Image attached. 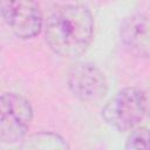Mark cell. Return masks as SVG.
Segmentation results:
<instances>
[{"mask_svg": "<svg viewBox=\"0 0 150 150\" xmlns=\"http://www.w3.org/2000/svg\"><path fill=\"white\" fill-rule=\"evenodd\" d=\"M94 34V19L83 5H64L47 19L45 35L49 48L64 57H76L89 47Z\"/></svg>", "mask_w": 150, "mask_h": 150, "instance_id": "obj_1", "label": "cell"}, {"mask_svg": "<svg viewBox=\"0 0 150 150\" xmlns=\"http://www.w3.org/2000/svg\"><path fill=\"white\" fill-rule=\"evenodd\" d=\"M127 149H150V129L138 128L132 129L130 135L128 136Z\"/></svg>", "mask_w": 150, "mask_h": 150, "instance_id": "obj_8", "label": "cell"}, {"mask_svg": "<svg viewBox=\"0 0 150 150\" xmlns=\"http://www.w3.org/2000/svg\"><path fill=\"white\" fill-rule=\"evenodd\" d=\"M33 109L27 98L18 93H4L0 98V141H21L29 129Z\"/></svg>", "mask_w": 150, "mask_h": 150, "instance_id": "obj_3", "label": "cell"}, {"mask_svg": "<svg viewBox=\"0 0 150 150\" xmlns=\"http://www.w3.org/2000/svg\"><path fill=\"white\" fill-rule=\"evenodd\" d=\"M68 87L74 96L84 102L101 100L108 90L104 74L94 64L80 62L68 73Z\"/></svg>", "mask_w": 150, "mask_h": 150, "instance_id": "obj_5", "label": "cell"}, {"mask_svg": "<svg viewBox=\"0 0 150 150\" xmlns=\"http://www.w3.org/2000/svg\"><path fill=\"white\" fill-rule=\"evenodd\" d=\"M148 97L143 90L129 87L115 94L103 107L102 117L120 131L135 129L148 112Z\"/></svg>", "mask_w": 150, "mask_h": 150, "instance_id": "obj_2", "label": "cell"}, {"mask_svg": "<svg viewBox=\"0 0 150 150\" xmlns=\"http://www.w3.org/2000/svg\"><path fill=\"white\" fill-rule=\"evenodd\" d=\"M121 39L127 49L137 57H150V15L136 13L121 25Z\"/></svg>", "mask_w": 150, "mask_h": 150, "instance_id": "obj_6", "label": "cell"}, {"mask_svg": "<svg viewBox=\"0 0 150 150\" xmlns=\"http://www.w3.org/2000/svg\"><path fill=\"white\" fill-rule=\"evenodd\" d=\"M0 9L5 22L18 38L27 40L41 32L43 18L35 0H0Z\"/></svg>", "mask_w": 150, "mask_h": 150, "instance_id": "obj_4", "label": "cell"}, {"mask_svg": "<svg viewBox=\"0 0 150 150\" xmlns=\"http://www.w3.org/2000/svg\"><path fill=\"white\" fill-rule=\"evenodd\" d=\"M27 141H29V144L27 143V148H41V149H64L68 148L64 143L63 138L56 134L52 132H39L33 136H30Z\"/></svg>", "mask_w": 150, "mask_h": 150, "instance_id": "obj_7", "label": "cell"}]
</instances>
